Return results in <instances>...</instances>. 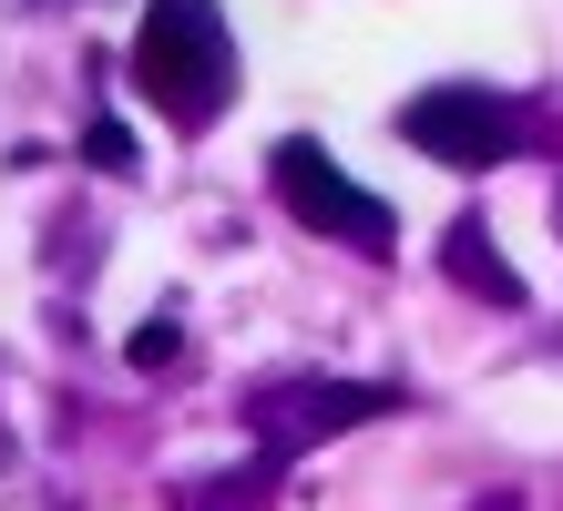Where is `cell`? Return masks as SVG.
<instances>
[{
    "mask_svg": "<svg viewBox=\"0 0 563 511\" xmlns=\"http://www.w3.org/2000/svg\"><path fill=\"white\" fill-rule=\"evenodd\" d=\"M123 82L175 133H206L236 92V31H225L216 0H144L134 21V52H123Z\"/></svg>",
    "mask_w": 563,
    "mask_h": 511,
    "instance_id": "obj_1",
    "label": "cell"
},
{
    "mask_svg": "<svg viewBox=\"0 0 563 511\" xmlns=\"http://www.w3.org/2000/svg\"><path fill=\"white\" fill-rule=\"evenodd\" d=\"M175 358V327H134V368H164Z\"/></svg>",
    "mask_w": 563,
    "mask_h": 511,
    "instance_id": "obj_6",
    "label": "cell"
},
{
    "mask_svg": "<svg viewBox=\"0 0 563 511\" xmlns=\"http://www.w3.org/2000/svg\"><path fill=\"white\" fill-rule=\"evenodd\" d=\"M441 266H451V277L472 287V297H492V307H522V277H512V256L482 235V215H461V225L441 235Z\"/></svg>",
    "mask_w": 563,
    "mask_h": 511,
    "instance_id": "obj_5",
    "label": "cell"
},
{
    "mask_svg": "<svg viewBox=\"0 0 563 511\" xmlns=\"http://www.w3.org/2000/svg\"><path fill=\"white\" fill-rule=\"evenodd\" d=\"M267 175H277V195H287V215L308 225V235H339V246H358V256H389L400 246V225H389V204L349 175L339 154L318 144V133H287V144L267 154Z\"/></svg>",
    "mask_w": 563,
    "mask_h": 511,
    "instance_id": "obj_3",
    "label": "cell"
},
{
    "mask_svg": "<svg viewBox=\"0 0 563 511\" xmlns=\"http://www.w3.org/2000/svg\"><path fill=\"white\" fill-rule=\"evenodd\" d=\"M379 409H400V389H379V379H277V389H256L246 399V420L267 430V451H308V440L328 430H349V420H379Z\"/></svg>",
    "mask_w": 563,
    "mask_h": 511,
    "instance_id": "obj_4",
    "label": "cell"
},
{
    "mask_svg": "<svg viewBox=\"0 0 563 511\" xmlns=\"http://www.w3.org/2000/svg\"><path fill=\"white\" fill-rule=\"evenodd\" d=\"M400 144H420L430 164H451V175H492V164H512L533 133H522V102H512V92L430 82V92L400 102Z\"/></svg>",
    "mask_w": 563,
    "mask_h": 511,
    "instance_id": "obj_2",
    "label": "cell"
}]
</instances>
